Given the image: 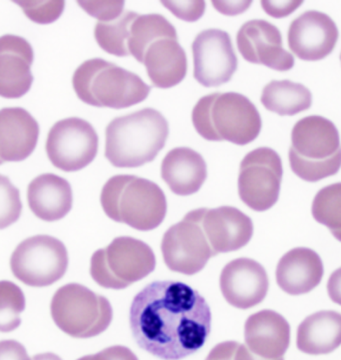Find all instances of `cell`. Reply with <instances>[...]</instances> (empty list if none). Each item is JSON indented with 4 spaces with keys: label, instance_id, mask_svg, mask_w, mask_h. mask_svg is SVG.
I'll return each mask as SVG.
<instances>
[{
    "label": "cell",
    "instance_id": "1",
    "mask_svg": "<svg viewBox=\"0 0 341 360\" xmlns=\"http://www.w3.org/2000/svg\"><path fill=\"white\" fill-rule=\"evenodd\" d=\"M130 326L137 345L163 360H181L205 345L212 312L198 291L180 281L148 284L135 296Z\"/></svg>",
    "mask_w": 341,
    "mask_h": 360
},
{
    "label": "cell",
    "instance_id": "2",
    "mask_svg": "<svg viewBox=\"0 0 341 360\" xmlns=\"http://www.w3.org/2000/svg\"><path fill=\"white\" fill-rule=\"evenodd\" d=\"M127 49L130 56L145 65L152 84L158 89H172L186 77V52L179 44L176 28L161 14L135 15Z\"/></svg>",
    "mask_w": 341,
    "mask_h": 360
},
{
    "label": "cell",
    "instance_id": "3",
    "mask_svg": "<svg viewBox=\"0 0 341 360\" xmlns=\"http://www.w3.org/2000/svg\"><path fill=\"white\" fill-rule=\"evenodd\" d=\"M168 136L169 123L154 108L114 118L106 129L105 158L118 168L143 167L157 158Z\"/></svg>",
    "mask_w": 341,
    "mask_h": 360
},
{
    "label": "cell",
    "instance_id": "4",
    "mask_svg": "<svg viewBox=\"0 0 341 360\" xmlns=\"http://www.w3.org/2000/svg\"><path fill=\"white\" fill-rule=\"evenodd\" d=\"M194 127L208 141H229L246 146L262 127L255 104L238 92H215L199 99L192 112Z\"/></svg>",
    "mask_w": 341,
    "mask_h": 360
},
{
    "label": "cell",
    "instance_id": "5",
    "mask_svg": "<svg viewBox=\"0 0 341 360\" xmlns=\"http://www.w3.org/2000/svg\"><path fill=\"white\" fill-rule=\"evenodd\" d=\"M101 205L109 219L140 231L157 229L167 214V198L155 182L136 175L111 177L102 188Z\"/></svg>",
    "mask_w": 341,
    "mask_h": 360
},
{
    "label": "cell",
    "instance_id": "6",
    "mask_svg": "<svg viewBox=\"0 0 341 360\" xmlns=\"http://www.w3.org/2000/svg\"><path fill=\"white\" fill-rule=\"evenodd\" d=\"M288 158L293 174L305 181H321L337 174L341 143L335 123L319 115L298 120L291 130Z\"/></svg>",
    "mask_w": 341,
    "mask_h": 360
},
{
    "label": "cell",
    "instance_id": "7",
    "mask_svg": "<svg viewBox=\"0 0 341 360\" xmlns=\"http://www.w3.org/2000/svg\"><path fill=\"white\" fill-rule=\"evenodd\" d=\"M72 84L83 103L113 110L143 103L152 89L136 73L102 58L84 61L75 70Z\"/></svg>",
    "mask_w": 341,
    "mask_h": 360
},
{
    "label": "cell",
    "instance_id": "8",
    "mask_svg": "<svg viewBox=\"0 0 341 360\" xmlns=\"http://www.w3.org/2000/svg\"><path fill=\"white\" fill-rule=\"evenodd\" d=\"M51 311L57 328L74 338L101 335L113 319L107 298L78 283L66 284L54 293Z\"/></svg>",
    "mask_w": 341,
    "mask_h": 360
},
{
    "label": "cell",
    "instance_id": "9",
    "mask_svg": "<svg viewBox=\"0 0 341 360\" xmlns=\"http://www.w3.org/2000/svg\"><path fill=\"white\" fill-rule=\"evenodd\" d=\"M156 257L147 243L121 236L92 255L90 274L95 283L110 290H124L154 271Z\"/></svg>",
    "mask_w": 341,
    "mask_h": 360
},
{
    "label": "cell",
    "instance_id": "10",
    "mask_svg": "<svg viewBox=\"0 0 341 360\" xmlns=\"http://www.w3.org/2000/svg\"><path fill=\"white\" fill-rule=\"evenodd\" d=\"M68 252L53 236H34L19 243L11 258L13 276L32 288H46L60 281L68 269Z\"/></svg>",
    "mask_w": 341,
    "mask_h": 360
},
{
    "label": "cell",
    "instance_id": "11",
    "mask_svg": "<svg viewBox=\"0 0 341 360\" xmlns=\"http://www.w3.org/2000/svg\"><path fill=\"white\" fill-rule=\"evenodd\" d=\"M283 175V161L276 150L253 149L240 165L238 188L241 201L255 212L271 210L278 202Z\"/></svg>",
    "mask_w": 341,
    "mask_h": 360
},
{
    "label": "cell",
    "instance_id": "12",
    "mask_svg": "<svg viewBox=\"0 0 341 360\" xmlns=\"http://www.w3.org/2000/svg\"><path fill=\"white\" fill-rule=\"evenodd\" d=\"M163 257L172 271L194 276L215 257L202 225V208L192 210L170 226L163 238Z\"/></svg>",
    "mask_w": 341,
    "mask_h": 360
},
{
    "label": "cell",
    "instance_id": "13",
    "mask_svg": "<svg viewBox=\"0 0 341 360\" xmlns=\"http://www.w3.org/2000/svg\"><path fill=\"white\" fill-rule=\"evenodd\" d=\"M99 136L91 123L70 117L56 122L47 136L46 153L52 165L65 172H79L95 160Z\"/></svg>",
    "mask_w": 341,
    "mask_h": 360
},
{
    "label": "cell",
    "instance_id": "14",
    "mask_svg": "<svg viewBox=\"0 0 341 360\" xmlns=\"http://www.w3.org/2000/svg\"><path fill=\"white\" fill-rule=\"evenodd\" d=\"M194 77L205 87H218L232 79L238 70V58L231 37L210 28L199 33L192 44Z\"/></svg>",
    "mask_w": 341,
    "mask_h": 360
},
{
    "label": "cell",
    "instance_id": "15",
    "mask_svg": "<svg viewBox=\"0 0 341 360\" xmlns=\"http://www.w3.org/2000/svg\"><path fill=\"white\" fill-rule=\"evenodd\" d=\"M236 45L243 58L253 65L281 72L295 66L293 54L283 49L281 30L269 21H246L236 34Z\"/></svg>",
    "mask_w": 341,
    "mask_h": 360
},
{
    "label": "cell",
    "instance_id": "16",
    "mask_svg": "<svg viewBox=\"0 0 341 360\" xmlns=\"http://www.w3.org/2000/svg\"><path fill=\"white\" fill-rule=\"evenodd\" d=\"M337 26L328 14L305 11L290 23L288 42L290 51L305 61L322 60L331 54L337 44Z\"/></svg>",
    "mask_w": 341,
    "mask_h": 360
},
{
    "label": "cell",
    "instance_id": "17",
    "mask_svg": "<svg viewBox=\"0 0 341 360\" xmlns=\"http://www.w3.org/2000/svg\"><path fill=\"white\" fill-rule=\"evenodd\" d=\"M220 286L232 307L248 309L264 302L269 281L265 267L250 258H238L222 269Z\"/></svg>",
    "mask_w": 341,
    "mask_h": 360
},
{
    "label": "cell",
    "instance_id": "18",
    "mask_svg": "<svg viewBox=\"0 0 341 360\" xmlns=\"http://www.w3.org/2000/svg\"><path fill=\"white\" fill-rule=\"evenodd\" d=\"M34 51L23 37L6 34L0 37V96L20 98L32 89Z\"/></svg>",
    "mask_w": 341,
    "mask_h": 360
},
{
    "label": "cell",
    "instance_id": "19",
    "mask_svg": "<svg viewBox=\"0 0 341 360\" xmlns=\"http://www.w3.org/2000/svg\"><path fill=\"white\" fill-rule=\"evenodd\" d=\"M202 225L215 255L241 250L253 238V220L232 206L202 208Z\"/></svg>",
    "mask_w": 341,
    "mask_h": 360
},
{
    "label": "cell",
    "instance_id": "20",
    "mask_svg": "<svg viewBox=\"0 0 341 360\" xmlns=\"http://www.w3.org/2000/svg\"><path fill=\"white\" fill-rule=\"evenodd\" d=\"M246 347L264 359H283L290 345V326L274 310L250 315L245 324Z\"/></svg>",
    "mask_w": 341,
    "mask_h": 360
},
{
    "label": "cell",
    "instance_id": "21",
    "mask_svg": "<svg viewBox=\"0 0 341 360\" xmlns=\"http://www.w3.org/2000/svg\"><path fill=\"white\" fill-rule=\"evenodd\" d=\"M39 132V124L25 108L0 110V165L29 158L36 148Z\"/></svg>",
    "mask_w": 341,
    "mask_h": 360
},
{
    "label": "cell",
    "instance_id": "22",
    "mask_svg": "<svg viewBox=\"0 0 341 360\" xmlns=\"http://www.w3.org/2000/svg\"><path fill=\"white\" fill-rule=\"evenodd\" d=\"M323 274V262L319 253L310 248H297L279 259L276 283L288 295H307L319 285Z\"/></svg>",
    "mask_w": 341,
    "mask_h": 360
},
{
    "label": "cell",
    "instance_id": "23",
    "mask_svg": "<svg viewBox=\"0 0 341 360\" xmlns=\"http://www.w3.org/2000/svg\"><path fill=\"white\" fill-rule=\"evenodd\" d=\"M27 200L38 219L57 221L64 219L72 208V188L63 177L53 174H41L28 186Z\"/></svg>",
    "mask_w": 341,
    "mask_h": 360
},
{
    "label": "cell",
    "instance_id": "24",
    "mask_svg": "<svg viewBox=\"0 0 341 360\" xmlns=\"http://www.w3.org/2000/svg\"><path fill=\"white\" fill-rule=\"evenodd\" d=\"M161 176L172 193L180 196L192 195L200 191L207 179V163L194 149L176 148L163 160Z\"/></svg>",
    "mask_w": 341,
    "mask_h": 360
},
{
    "label": "cell",
    "instance_id": "25",
    "mask_svg": "<svg viewBox=\"0 0 341 360\" xmlns=\"http://www.w3.org/2000/svg\"><path fill=\"white\" fill-rule=\"evenodd\" d=\"M341 345V314L322 310L309 315L297 328V349L305 354L321 355Z\"/></svg>",
    "mask_w": 341,
    "mask_h": 360
},
{
    "label": "cell",
    "instance_id": "26",
    "mask_svg": "<svg viewBox=\"0 0 341 360\" xmlns=\"http://www.w3.org/2000/svg\"><path fill=\"white\" fill-rule=\"evenodd\" d=\"M260 101L272 112L293 116L312 108V94L303 84L290 80H272L262 89Z\"/></svg>",
    "mask_w": 341,
    "mask_h": 360
},
{
    "label": "cell",
    "instance_id": "27",
    "mask_svg": "<svg viewBox=\"0 0 341 360\" xmlns=\"http://www.w3.org/2000/svg\"><path fill=\"white\" fill-rule=\"evenodd\" d=\"M136 14L134 11H126L115 20L108 22L98 21L95 25L94 37L99 46L107 53L118 58L129 56L127 40L130 25Z\"/></svg>",
    "mask_w": 341,
    "mask_h": 360
},
{
    "label": "cell",
    "instance_id": "28",
    "mask_svg": "<svg viewBox=\"0 0 341 360\" xmlns=\"http://www.w3.org/2000/svg\"><path fill=\"white\" fill-rule=\"evenodd\" d=\"M312 213L341 243V182L323 187L316 193Z\"/></svg>",
    "mask_w": 341,
    "mask_h": 360
},
{
    "label": "cell",
    "instance_id": "29",
    "mask_svg": "<svg viewBox=\"0 0 341 360\" xmlns=\"http://www.w3.org/2000/svg\"><path fill=\"white\" fill-rule=\"evenodd\" d=\"M25 307V292L18 284L0 281V333H11L20 326Z\"/></svg>",
    "mask_w": 341,
    "mask_h": 360
},
{
    "label": "cell",
    "instance_id": "30",
    "mask_svg": "<svg viewBox=\"0 0 341 360\" xmlns=\"http://www.w3.org/2000/svg\"><path fill=\"white\" fill-rule=\"evenodd\" d=\"M21 212L20 191L8 177L0 174V229H6L15 224Z\"/></svg>",
    "mask_w": 341,
    "mask_h": 360
},
{
    "label": "cell",
    "instance_id": "31",
    "mask_svg": "<svg viewBox=\"0 0 341 360\" xmlns=\"http://www.w3.org/2000/svg\"><path fill=\"white\" fill-rule=\"evenodd\" d=\"M25 15L38 25H51L62 15L64 1H14Z\"/></svg>",
    "mask_w": 341,
    "mask_h": 360
},
{
    "label": "cell",
    "instance_id": "32",
    "mask_svg": "<svg viewBox=\"0 0 341 360\" xmlns=\"http://www.w3.org/2000/svg\"><path fill=\"white\" fill-rule=\"evenodd\" d=\"M77 4L99 22L115 20L124 13L125 1H77Z\"/></svg>",
    "mask_w": 341,
    "mask_h": 360
},
{
    "label": "cell",
    "instance_id": "33",
    "mask_svg": "<svg viewBox=\"0 0 341 360\" xmlns=\"http://www.w3.org/2000/svg\"><path fill=\"white\" fill-rule=\"evenodd\" d=\"M168 11L179 20L196 22L203 18L206 11L205 1H161Z\"/></svg>",
    "mask_w": 341,
    "mask_h": 360
},
{
    "label": "cell",
    "instance_id": "34",
    "mask_svg": "<svg viewBox=\"0 0 341 360\" xmlns=\"http://www.w3.org/2000/svg\"><path fill=\"white\" fill-rule=\"evenodd\" d=\"M77 360H139L128 347L116 345L105 348L96 354L86 355Z\"/></svg>",
    "mask_w": 341,
    "mask_h": 360
},
{
    "label": "cell",
    "instance_id": "35",
    "mask_svg": "<svg viewBox=\"0 0 341 360\" xmlns=\"http://www.w3.org/2000/svg\"><path fill=\"white\" fill-rule=\"evenodd\" d=\"M262 9L274 18H283L290 15L298 7L303 4V1H264L260 2Z\"/></svg>",
    "mask_w": 341,
    "mask_h": 360
},
{
    "label": "cell",
    "instance_id": "36",
    "mask_svg": "<svg viewBox=\"0 0 341 360\" xmlns=\"http://www.w3.org/2000/svg\"><path fill=\"white\" fill-rule=\"evenodd\" d=\"M0 360H32L25 345L18 341H0Z\"/></svg>",
    "mask_w": 341,
    "mask_h": 360
},
{
    "label": "cell",
    "instance_id": "37",
    "mask_svg": "<svg viewBox=\"0 0 341 360\" xmlns=\"http://www.w3.org/2000/svg\"><path fill=\"white\" fill-rule=\"evenodd\" d=\"M240 343L236 341H226L215 345L206 360H234Z\"/></svg>",
    "mask_w": 341,
    "mask_h": 360
},
{
    "label": "cell",
    "instance_id": "38",
    "mask_svg": "<svg viewBox=\"0 0 341 360\" xmlns=\"http://www.w3.org/2000/svg\"><path fill=\"white\" fill-rule=\"evenodd\" d=\"M215 11L225 15H238L248 11L253 1H213Z\"/></svg>",
    "mask_w": 341,
    "mask_h": 360
},
{
    "label": "cell",
    "instance_id": "39",
    "mask_svg": "<svg viewBox=\"0 0 341 360\" xmlns=\"http://www.w3.org/2000/svg\"><path fill=\"white\" fill-rule=\"evenodd\" d=\"M329 298L341 307V267L331 274L328 283Z\"/></svg>",
    "mask_w": 341,
    "mask_h": 360
},
{
    "label": "cell",
    "instance_id": "40",
    "mask_svg": "<svg viewBox=\"0 0 341 360\" xmlns=\"http://www.w3.org/2000/svg\"><path fill=\"white\" fill-rule=\"evenodd\" d=\"M234 360H269L264 359L262 357L258 356V355L253 354L246 345H239L238 349H236V359ZM274 360H284L283 359H274Z\"/></svg>",
    "mask_w": 341,
    "mask_h": 360
},
{
    "label": "cell",
    "instance_id": "41",
    "mask_svg": "<svg viewBox=\"0 0 341 360\" xmlns=\"http://www.w3.org/2000/svg\"><path fill=\"white\" fill-rule=\"evenodd\" d=\"M32 360H62V359L55 354H52V352H45V354L34 355Z\"/></svg>",
    "mask_w": 341,
    "mask_h": 360
},
{
    "label": "cell",
    "instance_id": "42",
    "mask_svg": "<svg viewBox=\"0 0 341 360\" xmlns=\"http://www.w3.org/2000/svg\"><path fill=\"white\" fill-rule=\"evenodd\" d=\"M340 61H341V54H340Z\"/></svg>",
    "mask_w": 341,
    "mask_h": 360
}]
</instances>
